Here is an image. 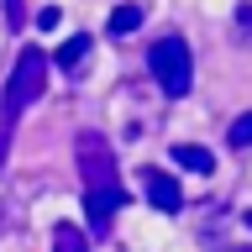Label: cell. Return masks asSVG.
I'll list each match as a JSON object with an SVG mask.
<instances>
[{"instance_id": "obj_11", "label": "cell", "mask_w": 252, "mask_h": 252, "mask_svg": "<svg viewBox=\"0 0 252 252\" xmlns=\"http://www.w3.org/2000/svg\"><path fill=\"white\" fill-rule=\"evenodd\" d=\"M58 21H63V11H58V5H42V11H37V27H42V32H53Z\"/></svg>"}, {"instance_id": "obj_5", "label": "cell", "mask_w": 252, "mask_h": 252, "mask_svg": "<svg viewBox=\"0 0 252 252\" xmlns=\"http://www.w3.org/2000/svg\"><path fill=\"white\" fill-rule=\"evenodd\" d=\"M84 58H90V32H74V37L58 47V68H63V74H79Z\"/></svg>"}, {"instance_id": "obj_13", "label": "cell", "mask_w": 252, "mask_h": 252, "mask_svg": "<svg viewBox=\"0 0 252 252\" xmlns=\"http://www.w3.org/2000/svg\"><path fill=\"white\" fill-rule=\"evenodd\" d=\"M236 27H242V32H252V5H242V11H236Z\"/></svg>"}, {"instance_id": "obj_6", "label": "cell", "mask_w": 252, "mask_h": 252, "mask_svg": "<svg viewBox=\"0 0 252 252\" xmlns=\"http://www.w3.org/2000/svg\"><path fill=\"white\" fill-rule=\"evenodd\" d=\"M173 163L189 168V173H216V158L205 153V147H194V142H179V147H173Z\"/></svg>"}, {"instance_id": "obj_8", "label": "cell", "mask_w": 252, "mask_h": 252, "mask_svg": "<svg viewBox=\"0 0 252 252\" xmlns=\"http://www.w3.org/2000/svg\"><path fill=\"white\" fill-rule=\"evenodd\" d=\"M142 5H116V11H110V37H131V32L142 27Z\"/></svg>"}, {"instance_id": "obj_10", "label": "cell", "mask_w": 252, "mask_h": 252, "mask_svg": "<svg viewBox=\"0 0 252 252\" xmlns=\"http://www.w3.org/2000/svg\"><path fill=\"white\" fill-rule=\"evenodd\" d=\"M5 21H11V32H21V21H27V5H21V0H5Z\"/></svg>"}, {"instance_id": "obj_14", "label": "cell", "mask_w": 252, "mask_h": 252, "mask_svg": "<svg viewBox=\"0 0 252 252\" xmlns=\"http://www.w3.org/2000/svg\"><path fill=\"white\" fill-rule=\"evenodd\" d=\"M247 226H252V216H247Z\"/></svg>"}, {"instance_id": "obj_7", "label": "cell", "mask_w": 252, "mask_h": 252, "mask_svg": "<svg viewBox=\"0 0 252 252\" xmlns=\"http://www.w3.org/2000/svg\"><path fill=\"white\" fill-rule=\"evenodd\" d=\"M53 252H90V242H84V231L74 220H58L53 226Z\"/></svg>"}, {"instance_id": "obj_1", "label": "cell", "mask_w": 252, "mask_h": 252, "mask_svg": "<svg viewBox=\"0 0 252 252\" xmlns=\"http://www.w3.org/2000/svg\"><path fill=\"white\" fill-rule=\"evenodd\" d=\"M74 158H79V173H84V210H90V231H110L116 210L126 205L121 173H116V153H110V142L100 137V131H79Z\"/></svg>"}, {"instance_id": "obj_15", "label": "cell", "mask_w": 252, "mask_h": 252, "mask_svg": "<svg viewBox=\"0 0 252 252\" xmlns=\"http://www.w3.org/2000/svg\"><path fill=\"white\" fill-rule=\"evenodd\" d=\"M0 220H5V216H0Z\"/></svg>"}, {"instance_id": "obj_3", "label": "cell", "mask_w": 252, "mask_h": 252, "mask_svg": "<svg viewBox=\"0 0 252 252\" xmlns=\"http://www.w3.org/2000/svg\"><path fill=\"white\" fill-rule=\"evenodd\" d=\"M147 74H153V84L163 94H173V100H184L189 90H194V53H189L184 37H158L153 53H147Z\"/></svg>"}, {"instance_id": "obj_9", "label": "cell", "mask_w": 252, "mask_h": 252, "mask_svg": "<svg viewBox=\"0 0 252 252\" xmlns=\"http://www.w3.org/2000/svg\"><path fill=\"white\" fill-rule=\"evenodd\" d=\"M231 147H252V110H242L231 121Z\"/></svg>"}, {"instance_id": "obj_4", "label": "cell", "mask_w": 252, "mask_h": 252, "mask_svg": "<svg viewBox=\"0 0 252 252\" xmlns=\"http://www.w3.org/2000/svg\"><path fill=\"white\" fill-rule=\"evenodd\" d=\"M142 189H147L153 210H163V216L184 210V189H179V179H168L163 168H142Z\"/></svg>"}, {"instance_id": "obj_12", "label": "cell", "mask_w": 252, "mask_h": 252, "mask_svg": "<svg viewBox=\"0 0 252 252\" xmlns=\"http://www.w3.org/2000/svg\"><path fill=\"white\" fill-rule=\"evenodd\" d=\"M5 153H11V126L0 121V168H5Z\"/></svg>"}, {"instance_id": "obj_2", "label": "cell", "mask_w": 252, "mask_h": 252, "mask_svg": "<svg viewBox=\"0 0 252 252\" xmlns=\"http://www.w3.org/2000/svg\"><path fill=\"white\" fill-rule=\"evenodd\" d=\"M47 94V53L42 47H21V58H16L11 79H5V94H0V121L11 126L32 100H42Z\"/></svg>"}]
</instances>
